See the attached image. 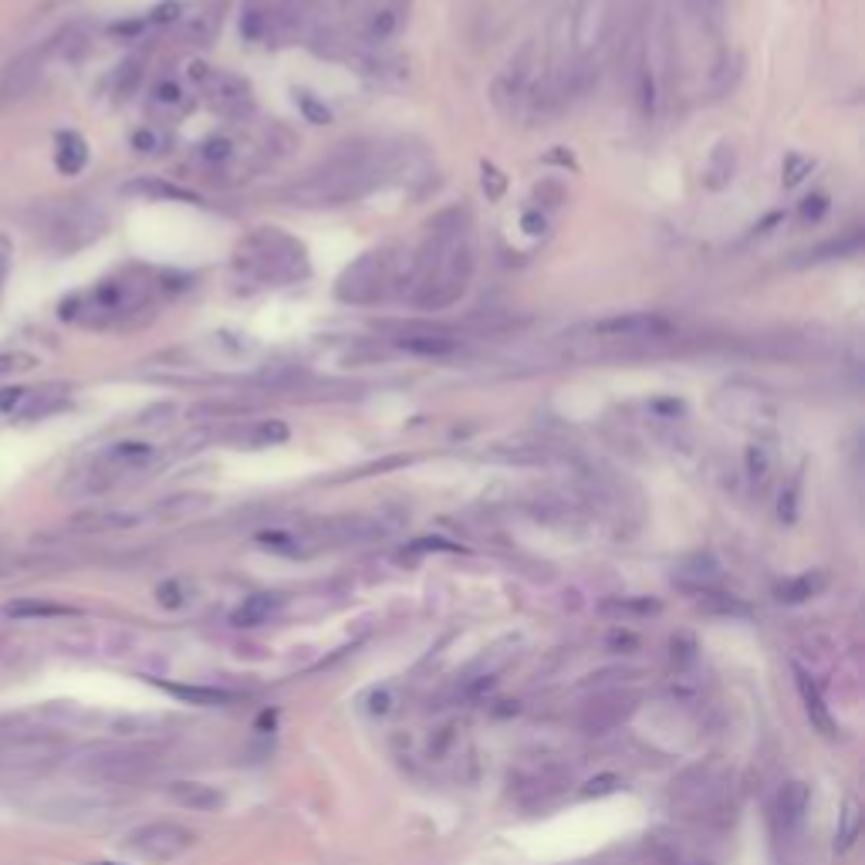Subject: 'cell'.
<instances>
[{"label":"cell","instance_id":"cell-20","mask_svg":"<svg viewBox=\"0 0 865 865\" xmlns=\"http://www.w3.org/2000/svg\"><path fill=\"white\" fill-rule=\"evenodd\" d=\"M71 399V389L65 386V382H51V386H41V389H28V399H24V406L17 409V416L21 419H44L51 413H58V409H65Z\"/></svg>","mask_w":865,"mask_h":865},{"label":"cell","instance_id":"cell-14","mask_svg":"<svg viewBox=\"0 0 865 865\" xmlns=\"http://www.w3.org/2000/svg\"><path fill=\"white\" fill-rule=\"evenodd\" d=\"M396 345L409 355H419V359H447L460 349V342L447 332H436V328H413V332H403L396 338Z\"/></svg>","mask_w":865,"mask_h":865},{"label":"cell","instance_id":"cell-5","mask_svg":"<svg viewBox=\"0 0 865 865\" xmlns=\"http://www.w3.org/2000/svg\"><path fill=\"white\" fill-rule=\"evenodd\" d=\"M403 267H399L396 247H379V251L362 254L342 271L335 281V298L342 305H376L389 291L403 288Z\"/></svg>","mask_w":865,"mask_h":865},{"label":"cell","instance_id":"cell-10","mask_svg":"<svg viewBox=\"0 0 865 865\" xmlns=\"http://www.w3.org/2000/svg\"><path fill=\"white\" fill-rule=\"evenodd\" d=\"M105 213L88 207V203H65L61 210H55L44 224V237L58 247V251H75V247L92 244L105 234Z\"/></svg>","mask_w":865,"mask_h":865},{"label":"cell","instance_id":"cell-16","mask_svg":"<svg viewBox=\"0 0 865 865\" xmlns=\"http://www.w3.org/2000/svg\"><path fill=\"white\" fill-rule=\"evenodd\" d=\"M220 24H224V4H217V0H203V4L193 7V11H186L183 38L190 44H210L213 38H217Z\"/></svg>","mask_w":865,"mask_h":865},{"label":"cell","instance_id":"cell-36","mask_svg":"<svg viewBox=\"0 0 865 865\" xmlns=\"http://www.w3.org/2000/svg\"><path fill=\"white\" fill-rule=\"evenodd\" d=\"M663 605L656 599H612L605 602V612H619V615H656Z\"/></svg>","mask_w":865,"mask_h":865},{"label":"cell","instance_id":"cell-13","mask_svg":"<svg viewBox=\"0 0 865 865\" xmlns=\"http://www.w3.org/2000/svg\"><path fill=\"white\" fill-rule=\"evenodd\" d=\"M44 58H48V51L34 48V51H24L21 58H14L11 65L4 68V78H0V109L21 102V98H28L34 92V85H38L44 75Z\"/></svg>","mask_w":865,"mask_h":865},{"label":"cell","instance_id":"cell-46","mask_svg":"<svg viewBox=\"0 0 865 865\" xmlns=\"http://www.w3.org/2000/svg\"><path fill=\"white\" fill-rule=\"evenodd\" d=\"M159 146H163V136H159L156 129H139L136 136H132V149H136V153H142V156H149V153H159Z\"/></svg>","mask_w":865,"mask_h":865},{"label":"cell","instance_id":"cell-53","mask_svg":"<svg viewBox=\"0 0 865 865\" xmlns=\"http://www.w3.org/2000/svg\"><path fill=\"white\" fill-rule=\"evenodd\" d=\"M653 409H656V413H666L670 419H676L683 413V403H680V399H656Z\"/></svg>","mask_w":865,"mask_h":865},{"label":"cell","instance_id":"cell-27","mask_svg":"<svg viewBox=\"0 0 865 865\" xmlns=\"http://www.w3.org/2000/svg\"><path fill=\"white\" fill-rule=\"evenodd\" d=\"M139 514L129 511H98V514H85L75 521L78 531H122V528H136Z\"/></svg>","mask_w":865,"mask_h":865},{"label":"cell","instance_id":"cell-57","mask_svg":"<svg viewBox=\"0 0 865 865\" xmlns=\"http://www.w3.org/2000/svg\"><path fill=\"white\" fill-rule=\"evenodd\" d=\"M720 4H724V0H693V7H697V11H717Z\"/></svg>","mask_w":865,"mask_h":865},{"label":"cell","instance_id":"cell-4","mask_svg":"<svg viewBox=\"0 0 865 865\" xmlns=\"http://www.w3.org/2000/svg\"><path fill=\"white\" fill-rule=\"evenodd\" d=\"M159 754L139 744H95L68 757V771L88 784H132L153 774Z\"/></svg>","mask_w":865,"mask_h":865},{"label":"cell","instance_id":"cell-32","mask_svg":"<svg viewBox=\"0 0 865 865\" xmlns=\"http://www.w3.org/2000/svg\"><path fill=\"white\" fill-rule=\"evenodd\" d=\"M700 609L710 612V615H740V619L751 615V609H747L744 602L734 599V595H724V592H703Z\"/></svg>","mask_w":865,"mask_h":865},{"label":"cell","instance_id":"cell-42","mask_svg":"<svg viewBox=\"0 0 865 865\" xmlns=\"http://www.w3.org/2000/svg\"><path fill=\"white\" fill-rule=\"evenodd\" d=\"M825 213H828V196L825 193H811L808 200L801 203L798 217H801V224H818Z\"/></svg>","mask_w":865,"mask_h":865},{"label":"cell","instance_id":"cell-26","mask_svg":"<svg viewBox=\"0 0 865 865\" xmlns=\"http://www.w3.org/2000/svg\"><path fill=\"white\" fill-rule=\"evenodd\" d=\"M825 585H828L825 572H805V575L791 578V582H784V585L778 588V602H784V605L808 602V599H815V595L822 592Z\"/></svg>","mask_w":865,"mask_h":865},{"label":"cell","instance_id":"cell-29","mask_svg":"<svg viewBox=\"0 0 865 865\" xmlns=\"http://www.w3.org/2000/svg\"><path fill=\"white\" fill-rule=\"evenodd\" d=\"M196 159L213 166V169H224V166H230L237 159V146H234V139H227V136H213L207 142H200Z\"/></svg>","mask_w":865,"mask_h":865},{"label":"cell","instance_id":"cell-59","mask_svg":"<svg viewBox=\"0 0 865 865\" xmlns=\"http://www.w3.org/2000/svg\"><path fill=\"white\" fill-rule=\"evenodd\" d=\"M548 159H555V163H565V166H572V156H565V153H551Z\"/></svg>","mask_w":865,"mask_h":865},{"label":"cell","instance_id":"cell-9","mask_svg":"<svg viewBox=\"0 0 865 865\" xmlns=\"http://www.w3.org/2000/svg\"><path fill=\"white\" fill-rule=\"evenodd\" d=\"M619 14L622 0H578L572 14L575 55L582 61L595 58V51H602L615 38V31H619Z\"/></svg>","mask_w":865,"mask_h":865},{"label":"cell","instance_id":"cell-43","mask_svg":"<svg viewBox=\"0 0 865 865\" xmlns=\"http://www.w3.org/2000/svg\"><path fill=\"white\" fill-rule=\"evenodd\" d=\"M619 788H622V778H615V774H599V778H592L585 784L582 795L585 798H605V795H615Z\"/></svg>","mask_w":865,"mask_h":865},{"label":"cell","instance_id":"cell-35","mask_svg":"<svg viewBox=\"0 0 865 865\" xmlns=\"http://www.w3.org/2000/svg\"><path fill=\"white\" fill-rule=\"evenodd\" d=\"M396 28H399V14L392 11V7H382V11L369 17V38L372 41H389L392 34H396Z\"/></svg>","mask_w":865,"mask_h":865},{"label":"cell","instance_id":"cell-40","mask_svg":"<svg viewBox=\"0 0 865 865\" xmlns=\"http://www.w3.org/2000/svg\"><path fill=\"white\" fill-rule=\"evenodd\" d=\"M139 78H142L139 61H126V65L119 68V75H115V92H119L122 98L132 95V92H136V85H139Z\"/></svg>","mask_w":865,"mask_h":865},{"label":"cell","instance_id":"cell-28","mask_svg":"<svg viewBox=\"0 0 865 865\" xmlns=\"http://www.w3.org/2000/svg\"><path fill=\"white\" fill-rule=\"evenodd\" d=\"M744 463H747V477H751L754 487H768L771 484V474H774V457L764 443H751L744 453Z\"/></svg>","mask_w":865,"mask_h":865},{"label":"cell","instance_id":"cell-2","mask_svg":"<svg viewBox=\"0 0 865 865\" xmlns=\"http://www.w3.org/2000/svg\"><path fill=\"white\" fill-rule=\"evenodd\" d=\"M399 156H403L399 149L365 146V142L342 146L315 173L291 183L281 200H288L291 207H342V203L362 200L365 193L386 183V176L396 173Z\"/></svg>","mask_w":865,"mask_h":865},{"label":"cell","instance_id":"cell-8","mask_svg":"<svg viewBox=\"0 0 865 865\" xmlns=\"http://www.w3.org/2000/svg\"><path fill=\"white\" fill-rule=\"evenodd\" d=\"M186 75L193 78V85L200 88L203 102L210 105L213 112L227 115V119H240L254 109V95H251V82H244L234 71H220L210 65H190Z\"/></svg>","mask_w":865,"mask_h":865},{"label":"cell","instance_id":"cell-50","mask_svg":"<svg viewBox=\"0 0 865 865\" xmlns=\"http://www.w3.org/2000/svg\"><path fill=\"white\" fill-rule=\"evenodd\" d=\"M24 399H28V389H21V386L0 389V413H17V409L24 406Z\"/></svg>","mask_w":865,"mask_h":865},{"label":"cell","instance_id":"cell-22","mask_svg":"<svg viewBox=\"0 0 865 865\" xmlns=\"http://www.w3.org/2000/svg\"><path fill=\"white\" fill-rule=\"evenodd\" d=\"M88 163V142L78 132H58L55 136V166L65 176L82 173Z\"/></svg>","mask_w":865,"mask_h":865},{"label":"cell","instance_id":"cell-45","mask_svg":"<svg viewBox=\"0 0 865 865\" xmlns=\"http://www.w3.org/2000/svg\"><path fill=\"white\" fill-rule=\"evenodd\" d=\"M298 105H301V112H305V119L315 122V126H325V122H332V112H328L321 102H315V98H311L308 92H298Z\"/></svg>","mask_w":865,"mask_h":865},{"label":"cell","instance_id":"cell-25","mask_svg":"<svg viewBox=\"0 0 865 865\" xmlns=\"http://www.w3.org/2000/svg\"><path fill=\"white\" fill-rule=\"evenodd\" d=\"M149 109H153L156 115H163V119H176V115H183L186 109H190V98H186L183 85L176 82H159L153 88V95H149Z\"/></svg>","mask_w":865,"mask_h":865},{"label":"cell","instance_id":"cell-55","mask_svg":"<svg viewBox=\"0 0 865 865\" xmlns=\"http://www.w3.org/2000/svg\"><path fill=\"white\" fill-rule=\"evenodd\" d=\"M609 646H629V649H632V646H636V636H629V632L615 629L612 636H609Z\"/></svg>","mask_w":865,"mask_h":865},{"label":"cell","instance_id":"cell-30","mask_svg":"<svg viewBox=\"0 0 865 865\" xmlns=\"http://www.w3.org/2000/svg\"><path fill=\"white\" fill-rule=\"evenodd\" d=\"M730 176H734V149L717 146V149H713V156H710V166H707L703 183H707L710 190H724V186L730 183Z\"/></svg>","mask_w":865,"mask_h":865},{"label":"cell","instance_id":"cell-56","mask_svg":"<svg viewBox=\"0 0 865 865\" xmlns=\"http://www.w3.org/2000/svg\"><path fill=\"white\" fill-rule=\"evenodd\" d=\"M389 710V693H376L372 697V713H386Z\"/></svg>","mask_w":865,"mask_h":865},{"label":"cell","instance_id":"cell-44","mask_svg":"<svg viewBox=\"0 0 865 865\" xmlns=\"http://www.w3.org/2000/svg\"><path fill=\"white\" fill-rule=\"evenodd\" d=\"M686 575H693L697 578V582H707V578H717V561H713L710 555H693L690 561H686V568H683Z\"/></svg>","mask_w":865,"mask_h":865},{"label":"cell","instance_id":"cell-41","mask_svg":"<svg viewBox=\"0 0 865 865\" xmlns=\"http://www.w3.org/2000/svg\"><path fill=\"white\" fill-rule=\"evenodd\" d=\"M480 183H484V193H487V200H501L504 196V190H507V180H504V173L497 166H490V163H484L480 166Z\"/></svg>","mask_w":865,"mask_h":865},{"label":"cell","instance_id":"cell-1","mask_svg":"<svg viewBox=\"0 0 865 865\" xmlns=\"http://www.w3.org/2000/svg\"><path fill=\"white\" fill-rule=\"evenodd\" d=\"M477 251L474 237H470L467 213L450 210L433 220L430 240L423 251L413 257L409 267V298L426 311H443L467 294L470 281H474Z\"/></svg>","mask_w":865,"mask_h":865},{"label":"cell","instance_id":"cell-54","mask_svg":"<svg viewBox=\"0 0 865 865\" xmlns=\"http://www.w3.org/2000/svg\"><path fill=\"white\" fill-rule=\"evenodd\" d=\"M180 11H183L180 4H163V7H156L153 21L156 24H169V21H176V17H180Z\"/></svg>","mask_w":865,"mask_h":865},{"label":"cell","instance_id":"cell-47","mask_svg":"<svg viewBox=\"0 0 865 865\" xmlns=\"http://www.w3.org/2000/svg\"><path fill=\"white\" fill-rule=\"evenodd\" d=\"M693 659H697V642H693V636H676L673 639V663L680 666H690Z\"/></svg>","mask_w":865,"mask_h":865},{"label":"cell","instance_id":"cell-39","mask_svg":"<svg viewBox=\"0 0 865 865\" xmlns=\"http://www.w3.org/2000/svg\"><path fill=\"white\" fill-rule=\"evenodd\" d=\"M38 365V359L28 352H0V376H17V372H28Z\"/></svg>","mask_w":865,"mask_h":865},{"label":"cell","instance_id":"cell-52","mask_svg":"<svg viewBox=\"0 0 865 865\" xmlns=\"http://www.w3.org/2000/svg\"><path fill=\"white\" fill-rule=\"evenodd\" d=\"M521 227H524V230H528V234H531V237H538V234H545L548 220H545V213H541V210H531V213H524Z\"/></svg>","mask_w":865,"mask_h":865},{"label":"cell","instance_id":"cell-3","mask_svg":"<svg viewBox=\"0 0 865 865\" xmlns=\"http://www.w3.org/2000/svg\"><path fill=\"white\" fill-rule=\"evenodd\" d=\"M237 271L261 284H294L308 278V251L301 240L278 227H261L237 244Z\"/></svg>","mask_w":865,"mask_h":865},{"label":"cell","instance_id":"cell-7","mask_svg":"<svg viewBox=\"0 0 865 865\" xmlns=\"http://www.w3.org/2000/svg\"><path fill=\"white\" fill-rule=\"evenodd\" d=\"M156 460V447L146 440H119L112 447H105L98 457L92 460V467L85 474H78V490L82 494H102V490L115 487L119 480H126L132 474H142L149 470Z\"/></svg>","mask_w":865,"mask_h":865},{"label":"cell","instance_id":"cell-15","mask_svg":"<svg viewBox=\"0 0 865 865\" xmlns=\"http://www.w3.org/2000/svg\"><path fill=\"white\" fill-rule=\"evenodd\" d=\"M629 710H632V697H629V693H622V690L605 693V697L592 700V703H588V707H585V713H582V727H585V730H592V734H602V730L615 727V724H619V720H626V717H629Z\"/></svg>","mask_w":865,"mask_h":865},{"label":"cell","instance_id":"cell-51","mask_svg":"<svg viewBox=\"0 0 865 865\" xmlns=\"http://www.w3.org/2000/svg\"><path fill=\"white\" fill-rule=\"evenodd\" d=\"M413 551H460V545H453L447 538H419L413 541Z\"/></svg>","mask_w":865,"mask_h":865},{"label":"cell","instance_id":"cell-18","mask_svg":"<svg viewBox=\"0 0 865 865\" xmlns=\"http://www.w3.org/2000/svg\"><path fill=\"white\" fill-rule=\"evenodd\" d=\"M795 683H798V693H801V703H805V713L811 720V727L818 730V734L825 737H835V717L832 710H828V703L822 700V690L815 686V680L801 670V666H795Z\"/></svg>","mask_w":865,"mask_h":865},{"label":"cell","instance_id":"cell-17","mask_svg":"<svg viewBox=\"0 0 865 865\" xmlns=\"http://www.w3.org/2000/svg\"><path fill=\"white\" fill-rule=\"evenodd\" d=\"M166 795L180 808L190 811H220L224 808V791H217L207 781H173L166 784Z\"/></svg>","mask_w":865,"mask_h":865},{"label":"cell","instance_id":"cell-21","mask_svg":"<svg viewBox=\"0 0 865 865\" xmlns=\"http://www.w3.org/2000/svg\"><path fill=\"white\" fill-rule=\"evenodd\" d=\"M808 805H811V791L805 781H788L781 788V798H778V808H781V825L784 832H795V828L805 822L808 815Z\"/></svg>","mask_w":865,"mask_h":865},{"label":"cell","instance_id":"cell-11","mask_svg":"<svg viewBox=\"0 0 865 865\" xmlns=\"http://www.w3.org/2000/svg\"><path fill=\"white\" fill-rule=\"evenodd\" d=\"M193 842L196 838L190 828H183L176 822H149L126 838V849L142 862L166 865V862L183 859V855L193 849Z\"/></svg>","mask_w":865,"mask_h":865},{"label":"cell","instance_id":"cell-58","mask_svg":"<svg viewBox=\"0 0 865 865\" xmlns=\"http://www.w3.org/2000/svg\"><path fill=\"white\" fill-rule=\"evenodd\" d=\"M4 271H7V240L0 237V278H4Z\"/></svg>","mask_w":865,"mask_h":865},{"label":"cell","instance_id":"cell-33","mask_svg":"<svg viewBox=\"0 0 865 865\" xmlns=\"http://www.w3.org/2000/svg\"><path fill=\"white\" fill-rule=\"evenodd\" d=\"M859 828H862V811H859V805H855V801H849V805H845V811H842V825H838L835 849H838V852L852 849L855 838H859Z\"/></svg>","mask_w":865,"mask_h":865},{"label":"cell","instance_id":"cell-37","mask_svg":"<svg viewBox=\"0 0 865 865\" xmlns=\"http://www.w3.org/2000/svg\"><path fill=\"white\" fill-rule=\"evenodd\" d=\"M811 169H815V159H808L801 153H791L788 159H784V176H781V180H784V186H798L811 173Z\"/></svg>","mask_w":865,"mask_h":865},{"label":"cell","instance_id":"cell-12","mask_svg":"<svg viewBox=\"0 0 865 865\" xmlns=\"http://www.w3.org/2000/svg\"><path fill=\"white\" fill-rule=\"evenodd\" d=\"M588 332H592L595 342L622 345V342H659V338H670L676 325L670 318L656 315V311H636V315H612L595 321Z\"/></svg>","mask_w":865,"mask_h":865},{"label":"cell","instance_id":"cell-60","mask_svg":"<svg viewBox=\"0 0 865 865\" xmlns=\"http://www.w3.org/2000/svg\"><path fill=\"white\" fill-rule=\"evenodd\" d=\"M95 865H112V862H95Z\"/></svg>","mask_w":865,"mask_h":865},{"label":"cell","instance_id":"cell-19","mask_svg":"<svg viewBox=\"0 0 865 865\" xmlns=\"http://www.w3.org/2000/svg\"><path fill=\"white\" fill-rule=\"evenodd\" d=\"M281 605H284V595H278V592H254L237 605L234 615H230V622L240 629L264 626V622H271V615L281 612Z\"/></svg>","mask_w":865,"mask_h":865},{"label":"cell","instance_id":"cell-49","mask_svg":"<svg viewBox=\"0 0 865 865\" xmlns=\"http://www.w3.org/2000/svg\"><path fill=\"white\" fill-rule=\"evenodd\" d=\"M156 599H159V605H163V609H180L183 605V588H180V582H163L156 588Z\"/></svg>","mask_w":865,"mask_h":865},{"label":"cell","instance_id":"cell-6","mask_svg":"<svg viewBox=\"0 0 865 865\" xmlns=\"http://www.w3.org/2000/svg\"><path fill=\"white\" fill-rule=\"evenodd\" d=\"M146 298H149L146 284L112 278V281L95 284L88 294H75L71 301H65V305H61V318L85 321V325H109V321H119L132 315L136 308H142Z\"/></svg>","mask_w":865,"mask_h":865},{"label":"cell","instance_id":"cell-24","mask_svg":"<svg viewBox=\"0 0 865 865\" xmlns=\"http://www.w3.org/2000/svg\"><path fill=\"white\" fill-rule=\"evenodd\" d=\"M7 619H61V615H75L71 605H58V602H41V599H14L4 605Z\"/></svg>","mask_w":865,"mask_h":865},{"label":"cell","instance_id":"cell-23","mask_svg":"<svg viewBox=\"0 0 865 865\" xmlns=\"http://www.w3.org/2000/svg\"><path fill=\"white\" fill-rule=\"evenodd\" d=\"M169 697L193 703V707H227L237 697L230 690H217V686H186V683H159Z\"/></svg>","mask_w":865,"mask_h":865},{"label":"cell","instance_id":"cell-38","mask_svg":"<svg viewBox=\"0 0 865 865\" xmlns=\"http://www.w3.org/2000/svg\"><path fill=\"white\" fill-rule=\"evenodd\" d=\"M284 440H288V426L278 423V419H264V423H257V430H254L257 447H274V443H284Z\"/></svg>","mask_w":865,"mask_h":865},{"label":"cell","instance_id":"cell-48","mask_svg":"<svg viewBox=\"0 0 865 865\" xmlns=\"http://www.w3.org/2000/svg\"><path fill=\"white\" fill-rule=\"evenodd\" d=\"M778 514H781L784 524H795V521H798V484L784 487V494H781V501H778Z\"/></svg>","mask_w":865,"mask_h":865},{"label":"cell","instance_id":"cell-31","mask_svg":"<svg viewBox=\"0 0 865 865\" xmlns=\"http://www.w3.org/2000/svg\"><path fill=\"white\" fill-rule=\"evenodd\" d=\"M126 193H142V196H153V200H176V203H196L193 193L180 190L173 183H163V180H136L126 186Z\"/></svg>","mask_w":865,"mask_h":865},{"label":"cell","instance_id":"cell-34","mask_svg":"<svg viewBox=\"0 0 865 865\" xmlns=\"http://www.w3.org/2000/svg\"><path fill=\"white\" fill-rule=\"evenodd\" d=\"M257 545L278 551V555H298L301 551V541L288 531H261L257 534Z\"/></svg>","mask_w":865,"mask_h":865}]
</instances>
